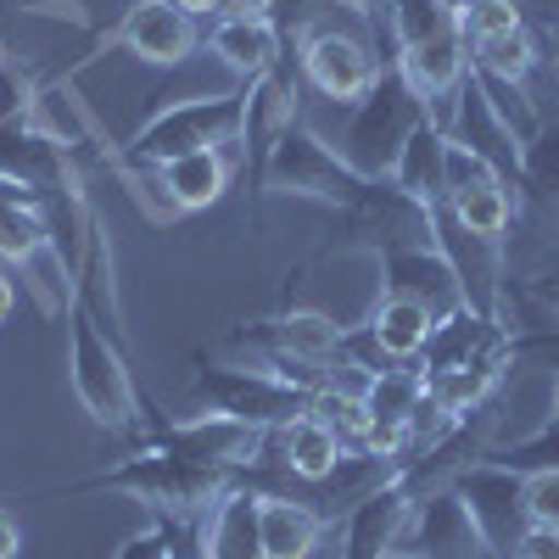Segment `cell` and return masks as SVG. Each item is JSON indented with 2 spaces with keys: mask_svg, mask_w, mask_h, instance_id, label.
Returning a JSON list of instances; mask_svg holds the SVG:
<instances>
[{
  "mask_svg": "<svg viewBox=\"0 0 559 559\" xmlns=\"http://www.w3.org/2000/svg\"><path fill=\"white\" fill-rule=\"evenodd\" d=\"M408 247H437V207L408 197L397 179H364V191L331 213V236L308 263L324 258H392Z\"/></svg>",
  "mask_w": 559,
  "mask_h": 559,
  "instance_id": "6da1fadb",
  "label": "cell"
},
{
  "mask_svg": "<svg viewBox=\"0 0 559 559\" xmlns=\"http://www.w3.org/2000/svg\"><path fill=\"white\" fill-rule=\"evenodd\" d=\"M236 481L224 471H207V464H191L179 453H163V448H134L123 464L102 476H84L73 487H51L57 498H84V492H123L134 503H146L152 515H185V521H202L207 503Z\"/></svg>",
  "mask_w": 559,
  "mask_h": 559,
  "instance_id": "7a4b0ae2",
  "label": "cell"
},
{
  "mask_svg": "<svg viewBox=\"0 0 559 559\" xmlns=\"http://www.w3.org/2000/svg\"><path fill=\"white\" fill-rule=\"evenodd\" d=\"M431 118V107L414 96V84L397 73V62H381V79L369 84V96L347 107V123H342V140L336 152L342 163L358 174V179H392L408 134Z\"/></svg>",
  "mask_w": 559,
  "mask_h": 559,
  "instance_id": "3957f363",
  "label": "cell"
},
{
  "mask_svg": "<svg viewBox=\"0 0 559 559\" xmlns=\"http://www.w3.org/2000/svg\"><path fill=\"white\" fill-rule=\"evenodd\" d=\"M68 381H73L79 408L102 431L140 442L146 419H140V397H134V376H129V347L102 336L84 308H68Z\"/></svg>",
  "mask_w": 559,
  "mask_h": 559,
  "instance_id": "277c9868",
  "label": "cell"
},
{
  "mask_svg": "<svg viewBox=\"0 0 559 559\" xmlns=\"http://www.w3.org/2000/svg\"><path fill=\"white\" fill-rule=\"evenodd\" d=\"M247 129V84L236 90H218V96H185L163 112H152L129 140H123V157L140 168H163L174 157H191V152H224L236 146Z\"/></svg>",
  "mask_w": 559,
  "mask_h": 559,
  "instance_id": "5b68a950",
  "label": "cell"
},
{
  "mask_svg": "<svg viewBox=\"0 0 559 559\" xmlns=\"http://www.w3.org/2000/svg\"><path fill=\"white\" fill-rule=\"evenodd\" d=\"M191 397L202 403V414H224V419H247L258 431H280L292 419L308 414L313 392L286 381L269 364H202L191 376Z\"/></svg>",
  "mask_w": 559,
  "mask_h": 559,
  "instance_id": "8992f818",
  "label": "cell"
},
{
  "mask_svg": "<svg viewBox=\"0 0 559 559\" xmlns=\"http://www.w3.org/2000/svg\"><path fill=\"white\" fill-rule=\"evenodd\" d=\"M263 191H280V197H308L319 207H347L358 191H364V179L342 163V152L324 140L319 129H308L302 118L286 129L269 146V163H263Z\"/></svg>",
  "mask_w": 559,
  "mask_h": 559,
  "instance_id": "52a82bcc",
  "label": "cell"
},
{
  "mask_svg": "<svg viewBox=\"0 0 559 559\" xmlns=\"http://www.w3.org/2000/svg\"><path fill=\"white\" fill-rule=\"evenodd\" d=\"M134 448H163V453H179L191 464H207V471L241 476L263 459L269 431L247 426V419H224V414H191V419H157V426L140 431Z\"/></svg>",
  "mask_w": 559,
  "mask_h": 559,
  "instance_id": "ba28073f",
  "label": "cell"
},
{
  "mask_svg": "<svg viewBox=\"0 0 559 559\" xmlns=\"http://www.w3.org/2000/svg\"><path fill=\"white\" fill-rule=\"evenodd\" d=\"M453 492L464 498L471 521L481 526L487 548H492L498 559H515L521 537L532 532V521H526V498H521V471H515V464H498V459L487 453V459L471 464V471H459Z\"/></svg>",
  "mask_w": 559,
  "mask_h": 559,
  "instance_id": "9c48e42d",
  "label": "cell"
},
{
  "mask_svg": "<svg viewBox=\"0 0 559 559\" xmlns=\"http://www.w3.org/2000/svg\"><path fill=\"white\" fill-rule=\"evenodd\" d=\"M442 129H448V140L453 146H464V152H476L509 191L521 197V140H515V129H509L503 118H498V107H492V96L481 90V79H476V68H471V79H464L459 90H453V102H448V118H442ZM526 207V202H521Z\"/></svg>",
  "mask_w": 559,
  "mask_h": 559,
  "instance_id": "30bf717a",
  "label": "cell"
},
{
  "mask_svg": "<svg viewBox=\"0 0 559 559\" xmlns=\"http://www.w3.org/2000/svg\"><path fill=\"white\" fill-rule=\"evenodd\" d=\"M297 57H302V79L319 90L324 102H364L369 84L381 79V57L364 45L358 28H313L297 39Z\"/></svg>",
  "mask_w": 559,
  "mask_h": 559,
  "instance_id": "8fae6325",
  "label": "cell"
},
{
  "mask_svg": "<svg viewBox=\"0 0 559 559\" xmlns=\"http://www.w3.org/2000/svg\"><path fill=\"white\" fill-rule=\"evenodd\" d=\"M0 179L51 202L73 191V185H84V168L51 129H39L34 118H12V123H0Z\"/></svg>",
  "mask_w": 559,
  "mask_h": 559,
  "instance_id": "7c38bea8",
  "label": "cell"
},
{
  "mask_svg": "<svg viewBox=\"0 0 559 559\" xmlns=\"http://www.w3.org/2000/svg\"><path fill=\"white\" fill-rule=\"evenodd\" d=\"M397 548L414 554V559H498L453 487H442V492L414 503V515H408Z\"/></svg>",
  "mask_w": 559,
  "mask_h": 559,
  "instance_id": "4fadbf2b",
  "label": "cell"
},
{
  "mask_svg": "<svg viewBox=\"0 0 559 559\" xmlns=\"http://www.w3.org/2000/svg\"><path fill=\"white\" fill-rule=\"evenodd\" d=\"M102 45H118V51L152 62V68H179L197 51V17L179 12L174 0H134L118 17V28L102 34Z\"/></svg>",
  "mask_w": 559,
  "mask_h": 559,
  "instance_id": "5bb4252c",
  "label": "cell"
},
{
  "mask_svg": "<svg viewBox=\"0 0 559 559\" xmlns=\"http://www.w3.org/2000/svg\"><path fill=\"white\" fill-rule=\"evenodd\" d=\"M241 347H258L263 364H308V369H336V353H342V324L324 319L313 308H292V313H274V319H258L247 331H236Z\"/></svg>",
  "mask_w": 559,
  "mask_h": 559,
  "instance_id": "9a60e30c",
  "label": "cell"
},
{
  "mask_svg": "<svg viewBox=\"0 0 559 559\" xmlns=\"http://www.w3.org/2000/svg\"><path fill=\"white\" fill-rule=\"evenodd\" d=\"M376 263H381V297H408L419 308H431L437 319L464 308V286L442 247H408V252H392Z\"/></svg>",
  "mask_w": 559,
  "mask_h": 559,
  "instance_id": "2e32d148",
  "label": "cell"
},
{
  "mask_svg": "<svg viewBox=\"0 0 559 559\" xmlns=\"http://www.w3.org/2000/svg\"><path fill=\"white\" fill-rule=\"evenodd\" d=\"M347 453H353V442H347L336 426H324L319 414H302V419H292V426L269 431V448H263L258 464H269V471H286V476H297V481H324Z\"/></svg>",
  "mask_w": 559,
  "mask_h": 559,
  "instance_id": "e0dca14e",
  "label": "cell"
},
{
  "mask_svg": "<svg viewBox=\"0 0 559 559\" xmlns=\"http://www.w3.org/2000/svg\"><path fill=\"white\" fill-rule=\"evenodd\" d=\"M397 73L414 84V96L431 107H448L453 102V90L471 79V39H464V28L453 34H437V39H419V45H397Z\"/></svg>",
  "mask_w": 559,
  "mask_h": 559,
  "instance_id": "ac0fdd59",
  "label": "cell"
},
{
  "mask_svg": "<svg viewBox=\"0 0 559 559\" xmlns=\"http://www.w3.org/2000/svg\"><path fill=\"white\" fill-rule=\"evenodd\" d=\"M414 503L397 481H381L376 492H364L342 515V559H381L403 543V526L414 515Z\"/></svg>",
  "mask_w": 559,
  "mask_h": 559,
  "instance_id": "d6986e66",
  "label": "cell"
},
{
  "mask_svg": "<svg viewBox=\"0 0 559 559\" xmlns=\"http://www.w3.org/2000/svg\"><path fill=\"white\" fill-rule=\"evenodd\" d=\"M258 492L247 481H229L202 515V554L207 559H269L263 554V521H258Z\"/></svg>",
  "mask_w": 559,
  "mask_h": 559,
  "instance_id": "ffe728a7",
  "label": "cell"
},
{
  "mask_svg": "<svg viewBox=\"0 0 559 559\" xmlns=\"http://www.w3.org/2000/svg\"><path fill=\"white\" fill-rule=\"evenodd\" d=\"M207 51L236 73V84H252L280 62L286 34H280L274 17H218V28L207 34Z\"/></svg>",
  "mask_w": 559,
  "mask_h": 559,
  "instance_id": "44dd1931",
  "label": "cell"
},
{
  "mask_svg": "<svg viewBox=\"0 0 559 559\" xmlns=\"http://www.w3.org/2000/svg\"><path fill=\"white\" fill-rule=\"evenodd\" d=\"M258 492V487H252ZM258 521H263V554L269 559H313L331 521L319 515L313 503L292 498V492H258Z\"/></svg>",
  "mask_w": 559,
  "mask_h": 559,
  "instance_id": "7402d4cb",
  "label": "cell"
},
{
  "mask_svg": "<svg viewBox=\"0 0 559 559\" xmlns=\"http://www.w3.org/2000/svg\"><path fill=\"white\" fill-rule=\"evenodd\" d=\"M448 152H453L448 129H442L437 118H426V123H419V129L408 134V146H403V157H397L392 179L403 185L408 197L442 207V202H448Z\"/></svg>",
  "mask_w": 559,
  "mask_h": 559,
  "instance_id": "603a6c76",
  "label": "cell"
},
{
  "mask_svg": "<svg viewBox=\"0 0 559 559\" xmlns=\"http://www.w3.org/2000/svg\"><path fill=\"white\" fill-rule=\"evenodd\" d=\"M157 185L174 213H202L229 191V152H191L157 168Z\"/></svg>",
  "mask_w": 559,
  "mask_h": 559,
  "instance_id": "cb8c5ba5",
  "label": "cell"
},
{
  "mask_svg": "<svg viewBox=\"0 0 559 559\" xmlns=\"http://www.w3.org/2000/svg\"><path fill=\"white\" fill-rule=\"evenodd\" d=\"M364 324L376 331V342L392 364H414L419 353H426L431 331H437V313L408 302V297H376V308L364 313Z\"/></svg>",
  "mask_w": 559,
  "mask_h": 559,
  "instance_id": "d4e9b609",
  "label": "cell"
},
{
  "mask_svg": "<svg viewBox=\"0 0 559 559\" xmlns=\"http://www.w3.org/2000/svg\"><path fill=\"white\" fill-rule=\"evenodd\" d=\"M471 236H481V241H503L509 236V224L521 218V197L509 191L503 179H476V185H464V191H453L448 202H442Z\"/></svg>",
  "mask_w": 559,
  "mask_h": 559,
  "instance_id": "484cf974",
  "label": "cell"
},
{
  "mask_svg": "<svg viewBox=\"0 0 559 559\" xmlns=\"http://www.w3.org/2000/svg\"><path fill=\"white\" fill-rule=\"evenodd\" d=\"M521 202L559 213V112H543V129L521 146Z\"/></svg>",
  "mask_w": 559,
  "mask_h": 559,
  "instance_id": "4316f807",
  "label": "cell"
},
{
  "mask_svg": "<svg viewBox=\"0 0 559 559\" xmlns=\"http://www.w3.org/2000/svg\"><path fill=\"white\" fill-rule=\"evenodd\" d=\"M471 68L481 79H509V84H532V73L543 68V51L532 28H515V34H492V39H476L471 45Z\"/></svg>",
  "mask_w": 559,
  "mask_h": 559,
  "instance_id": "83f0119b",
  "label": "cell"
},
{
  "mask_svg": "<svg viewBox=\"0 0 559 559\" xmlns=\"http://www.w3.org/2000/svg\"><path fill=\"white\" fill-rule=\"evenodd\" d=\"M453 28H459V12L448 0H392V39L397 45H419V39H437Z\"/></svg>",
  "mask_w": 559,
  "mask_h": 559,
  "instance_id": "f1b7e54d",
  "label": "cell"
},
{
  "mask_svg": "<svg viewBox=\"0 0 559 559\" xmlns=\"http://www.w3.org/2000/svg\"><path fill=\"white\" fill-rule=\"evenodd\" d=\"M492 459H498V464H515V471H559V419L548 414L526 442L492 448Z\"/></svg>",
  "mask_w": 559,
  "mask_h": 559,
  "instance_id": "f546056e",
  "label": "cell"
},
{
  "mask_svg": "<svg viewBox=\"0 0 559 559\" xmlns=\"http://www.w3.org/2000/svg\"><path fill=\"white\" fill-rule=\"evenodd\" d=\"M459 28H464V39H492V34H515V28H526V12H521V0H476L471 12L459 17Z\"/></svg>",
  "mask_w": 559,
  "mask_h": 559,
  "instance_id": "4dcf8cb0",
  "label": "cell"
},
{
  "mask_svg": "<svg viewBox=\"0 0 559 559\" xmlns=\"http://www.w3.org/2000/svg\"><path fill=\"white\" fill-rule=\"evenodd\" d=\"M521 498L532 526L559 532V471H521Z\"/></svg>",
  "mask_w": 559,
  "mask_h": 559,
  "instance_id": "1f68e13d",
  "label": "cell"
},
{
  "mask_svg": "<svg viewBox=\"0 0 559 559\" xmlns=\"http://www.w3.org/2000/svg\"><path fill=\"white\" fill-rule=\"evenodd\" d=\"M112 559H174V521L157 515L152 526L129 532V537L112 548Z\"/></svg>",
  "mask_w": 559,
  "mask_h": 559,
  "instance_id": "d6a6232c",
  "label": "cell"
},
{
  "mask_svg": "<svg viewBox=\"0 0 559 559\" xmlns=\"http://www.w3.org/2000/svg\"><path fill=\"white\" fill-rule=\"evenodd\" d=\"M515 559H559V532H548V526H532V532L521 537Z\"/></svg>",
  "mask_w": 559,
  "mask_h": 559,
  "instance_id": "836d02e7",
  "label": "cell"
},
{
  "mask_svg": "<svg viewBox=\"0 0 559 559\" xmlns=\"http://www.w3.org/2000/svg\"><path fill=\"white\" fill-rule=\"evenodd\" d=\"M23 554V526L7 503H0V559H17Z\"/></svg>",
  "mask_w": 559,
  "mask_h": 559,
  "instance_id": "e575fe53",
  "label": "cell"
},
{
  "mask_svg": "<svg viewBox=\"0 0 559 559\" xmlns=\"http://www.w3.org/2000/svg\"><path fill=\"white\" fill-rule=\"evenodd\" d=\"M218 17H274V0H224Z\"/></svg>",
  "mask_w": 559,
  "mask_h": 559,
  "instance_id": "d590c367",
  "label": "cell"
},
{
  "mask_svg": "<svg viewBox=\"0 0 559 559\" xmlns=\"http://www.w3.org/2000/svg\"><path fill=\"white\" fill-rule=\"evenodd\" d=\"M12 308H17V286H12V274L0 269V324L12 319Z\"/></svg>",
  "mask_w": 559,
  "mask_h": 559,
  "instance_id": "8d00e7d4",
  "label": "cell"
},
{
  "mask_svg": "<svg viewBox=\"0 0 559 559\" xmlns=\"http://www.w3.org/2000/svg\"><path fill=\"white\" fill-rule=\"evenodd\" d=\"M174 7L197 17V12H224V0H174Z\"/></svg>",
  "mask_w": 559,
  "mask_h": 559,
  "instance_id": "74e56055",
  "label": "cell"
},
{
  "mask_svg": "<svg viewBox=\"0 0 559 559\" xmlns=\"http://www.w3.org/2000/svg\"><path fill=\"white\" fill-rule=\"evenodd\" d=\"M381 559H414V554H403V548H392V554H381Z\"/></svg>",
  "mask_w": 559,
  "mask_h": 559,
  "instance_id": "f35d334b",
  "label": "cell"
},
{
  "mask_svg": "<svg viewBox=\"0 0 559 559\" xmlns=\"http://www.w3.org/2000/svg\"><path fill=\"white\" fill-rule=\"evenodd\" d=\"M554 419H559V381H554Z\"/></svg>",
  "mask_w": 559,
  "mask_h": 559,
  "instance_id": "ab89813d",
  "label": "cell"
},
{
  "mask_svg": "<svg viewBox=\"0 0 559 559\" xmlns=\"http://www.w3.org/2000/svg\"><path fill=\"white\" fill-rule=\"evenodd\" d=\"M0 68H7V57H0Z\"/></svg>",
  "mask_w": 559,
  "mask_h": 559,
  "instance_id": "60d3db41",
  "label": "cell"
}]
</instances>
